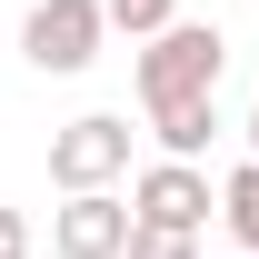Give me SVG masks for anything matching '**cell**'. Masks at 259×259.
I'll return each instance as SVG.
<instances>
[{
    "instance_id": "ba28073f",
    "label": "cell",
    "mask_w": 259,
    "mask_h": 259,
    "mask_svg": "<svg viewBox=\"0 0 259 259\" xmlns=\"http://www.w3.org/2000/svg\"><path fill=\"white\" fill-rule=\"evenodd\" d=\"M110 10V30H130V40H160L169 20H180V0H100Z\"/></svg>"
},
{
    "instance_id": "52a82bcc",
    "label": "cell",
    "mask_w": 259,
    "mask_h": 259,
    "mask_svg": "<svg viewBox=\"0 0 259 259\" xmlns=\"http://www.w3.org/2000/svg\"><path fill=\"white\" fill-rule=\"evenodd\" d=\"M220 229L239 239V249H259V160H239L220 180Z\"/></svg>"
},
{
    "instance_id": "9c48e42d",
    "label": "cell",
    "mask_w": 259,
    "mask_h": 259,
    "mask_svg": "<svg viewBox=\"0 0 259 259\" xmlns=\"http://www.w3.org/2000/svg\"><path fill=\"white\" fill-rule=\"evenodd\" d=\"M130 259H199L190 229H130Z\"/></svg>"
},
{
    "instance_id": "7a4b0ae2",
    "label": "cell",
    "mask_w": 259,
    "mask_h": 259,
    "mask_svg": "<svg viewBox=\"0 0 259 259\" xmlns=\"http://www.w3.org/2000/svg\"><path fill=\"white\" fill-rule=\"evenodd\" d=\"M100 40H110V10L100 0H30V20H20V60L70 80V70L100 60Z\"/></svg>"
},
{
    "instance_id": "8fae6325",
    "label": "cell",
    "mask_w": 259,
    "mask_h": 259,
    "mask_svg": "<svg viewBox=\"0 0 259 259\" xmlns=\"http://www.w3.org/2000/svg\"><path fill=\"white\" fill-rule=\"evenodd\" d=\"M249 160H259V110H249Z\"/></svg>"
},
{
    "instance_id": "3957f363",
    "label": "cell",
    "mask_w": 259,
    "mask_h": 259,
    "mask_svg": "<svg viewBox=\"0 0 259 259\" xmlns=\"http://www.w3.org/2000/svg\"><path fill=\"white\" fill-rule=\"evenodd\" d=\"M120 169H130V120L120 110H80L70 130H50V180H60V199L110 190Z\"/></svg>"
},
{
    "instance_id": "30bf717a",
    "label": "cell",
    "mask_w": 259,
    "mask_h": 259,
    "mask_svg": "<svg viewBox=\"0 0 259 259\" xmlns=\"http://www.w3.org/2000/svg\"><path fill=\"white\" fill-rule=\"evenodd\" d=\"M0 259H30V220L20 209H0Z\"/></svg>"
},
{
    "instance_id": "6da1fadb",
    "label": "cell",
    "mask_w": 259,
    "mask_h": 259,
    "mask_svg": "<svg viewBox=\"0 0 259 259\" xmlns=\"http://www.w3.org/2000/svg\"><path fill=\"white\" fill-rule=\"evenodd\" d=\"M229 40L209 20H169L160 40H140V110H180V100H220Z\"/></svg>"
},
{
    "instance_id": "8992f818",
    "label": "cell",
    "mask_w": 259,
    "mask_h": 259,
    "mask_svg": "<svg viewBox=\"0 0 259 259\" xmlns=\"http://www.w3.org/2000/svg\"><path fill=\"white\" fill-rule=\"evenodd\" d=\"M150 140H160V160H199V150L220 140V100H180V110H150Z\"/></svg>"
},
{
    "instance_id": "277c9868",
    "label": "cell",
    "mask_w": 259,
    "mask_h": 259,
    "mask_svg": "<svg viewBox=\"0 0 259 259\" xmlns=\"http://www.w3.org/2000/svg\"><path fill=\"white\" fill-rule=\"evenodd\" d=\"M130 209H140V229H209V209H220V190H209V169L199 160H150L140 180H130Z\"/></svg>"
},
{
    "instance_id": "5b68a950",
    "label": "cell",
    "mask_w": 259,
    "mask_h": 259,
    "mask_svg": "<svg viewBox=\"0 0 259 259\" xmlns=\"http://www.w3.org/2000/svg\"><path fill=\"white\" fill-rule=\"evenodd\" d=\"M130 229H140V209L120 190H80L50 209V249L60 259H130Z\"/></svg>"
}]
</instances>
